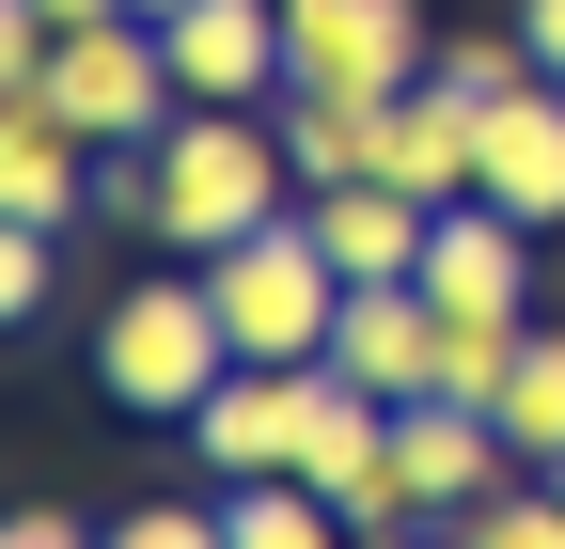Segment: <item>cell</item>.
I'll return each mask as SVG.
<instances>
[{
  "instance_id": "cell-16",
  "label": "cell",
  "mask_w": 565,
  "mask_h": 549,
  "mask_svg": "<svg viewBox=\"0 0 565 549\" xmlns=\"http://www.w3.org/2000/svg\"><path fill=\"white\" fill-rule=\"evenodd\" d=\"M487 424H503V455H519V471H550V455H565V330H519V377H503V408H487Z\"/></svg>"
},
{
  "instance_id": "cell-4",
  "label": "cell",
  "mask_w": 565,
  "mask_h": 549,
  "mask_svg": "<svg viewBox=\"0 0 565 549\" xmlns=\"http://www.w3.org/2000/svg\"><path fill=\"white\" fill-rule=\"evenodd\" d=\"M204 299H221V330H236V362H330V314H345V267L315 251V220L282 204L267 236H236V251H204Z\"/></svg>"
},
{
  "instance_id": "cell-22",
  "label": "cell",
  "mask_w": 565,
  "mask_h": 549,
  "mask_svg": "<svg viewBox=\"0 0 565 549\" xmlns=\"http://www.w3.org/2000/svg\"><path fill=\"white\" fill-rule=\"evenodd\" d=\"M519 47L550 63V79H565V0H519Z\"/></svg>"
},
{
  "instance_id": "cell-10",
  "label": "cell",
  "mask_w": 565,
  "mask_h": 549,
  "mask_svg": "<svg viewBox=\"0 0 565 549\" xmlns=\"http://www.w3.org/2000/svg\"><path fill=\"white\" fill-rule=\"evenodd\" d=\"M315 251L345 267V283H424V236H440V204L393 189V173H345V189H299Z\"/></svg>"
},
{
  "instance_id": "cell-15",
  "label": "cell",
  "mask_w": 565,
  "mask_h": 549,
  "mask_svg": "<svg viewBox=\"0 0 565 549\" xmlns=\"http://www.w3.org/2000/svg\"><path fill=\"white\" fill-rule=\"evenodd\" d=\"M221 534H236V549H362V534H345V503H315L299 471H252V487H221Z\"/></svg>"
},
{
  "instance_id": "cell-12",
  "label": "cell",
  "mask_w": 565,
  "mask_h": 549,
  "mask_svg": "<svg viewBox=\"0 0 565 549\" xmlns=\"http://www.w3.org/2000/svg\"><path fill=\"white\" fill-rule=\"evenodd\" d=\"M424 299H440V314H534V220H503V204H440Z\"/></svg>"
},
{
  "instance_id": "cell-11",
  "label": "cell",
  "mask_w": 565,
  "mask_h": 549,
  "mask_svg": "<svg viewBox=\"0 0 565 549\" xmlns=\"http://www.w3.org/2000/svg\"><path fill=\"white\" fill-rule=\"evenodd\" d=\"M330 362L362 377L377 408H424V392H440V299H424V283H345Z\"/></svg>"
},
{
  "instance_id": "cell-7",
  "label": "cell",
  "mask_w": 565,
  "mask_h": 549,
  "mask_svg": "<svg viewBox=\"0 0 565 549\" xmlns=\"http://www.w3.org/2000/svg\"><path fill=\"white\" fill-rule=\"evenodd\" d=\"M158 47H173V95L282 110V0H189V17H158Z\"/></svg>"
},
{
  "instance_id": "cell-26",
  "label": "cell",
  "mask_w": 565,
  "mask_h": 549,
  "mask_svg": "<svg viewBox=\"0 0 565 549\" xmlns=\"http://www.w3.org/2000/svg\"><path fill=\"white\" fill-rule=\"evenodd\" d=\"M550 487H565V455H550Z\"/></svg>"
},
{
  "instance_id": "cell-2",
  "label": "cell",
  "mask_w": 565,
  "mask_h": 549,
  "mask_svg": "<svg viewBox=\"0 0 565 549\" xmlns=\"http://www.w3.org/2000/svg\"><path fill=\"white\" fill-rule=\"evenodd\" d=\"M221 377H236V330H221V299H204V267H173V283H126V299L95 314V392L141 408V424H189Z\"/></svg>"
},
{
  "instance_id": "cell-1",
  "label": "cell",
  "mask_w": 565,
  "mask_h": 549,
  "mask_svg": "<svg viewBox=\"0 0 565 549\" xmlns=\"http://www.w3.org/2000/svg\"><path fill=\"white\" fill-rule=\"evenodd\" d=\"M110 189H126V220L158 236V251L204 267V251H236V236H267L282 204H299V158H282L267 110H204V95H189L141 158H110Z\"/></svg>"
},
{
  "instance_id": "cell-8",
  "label": "cell",
  "mask_w": 565,
  "mask_h": 549,
  "mask_svg": "<svg viewBox=\"0 0 565 549\" xmlns=\"http://www.w3.org/2000/svg\"><path fill=\"white\" fill-rule=\"evenodd\" d=\"M471 204H503V220H565V79L534 63L519 95H487V158H471Z\"/></svg>"
},
{
  "instance_id": "cell-24",
  "label": "cell",
  "mask_w": 565,
  "mask_h": 549,
  "mask_svg": "<svg viewBox=\"0 0 565 549\" xmlns=\"http://www.w3.org/2000/svg\"><path fill=\"white\" fill-rule=\"evenodd\" d=\"M126 17H189V0H126Z\"/></svg>"
},
{
  "instance_id": "cell-3",
  "label": "cell",
  "mask_w": 565,
  "mask_h": 549,
  "mask_svg": "<svg viewBox=\"0 0 565 549\" xmlns=\"http://www.w3.org/2000/svg\"><path fill=\"white\" fill-rule=\"evenodd\" d=\"M282 471H299L315 503H345V534H362V549H408V534H424L408 455H393V408L345 377V362H299V440H282Z\"/></svg>"
},
{
  "instance_id": "cell-23",
  "label": "cell",
  "mask_w": 565,
  "mask_h": 549,
  "mask_svg": "<svg viewBox=\"0 0 565 549\" xmlns=\"http://www.w3.org/2000/svg\"><path fill=\"white\" fill-rule=\"evenodd\" d=\"M32 17H47V32H95V17H126V0H32Z\"/></svg>"
},
{
  "instance_id": "cell-21",
  "label": "cell",
  "mask_w": 565,
  "mask_h": 549,
  "mask_svg": "<svg viewBox=\"0 0 565 549\" xmlns=\"http://www.w3.org/2000/svg\"><path fill=\"white\" fill-rule=\"evenodd\" d=\"M0 549H110L95 518H63V503H17V518H0Z\"/></svg>"
},
{
  "instance_id": "cell-13",
  "label": "cell",
  "mask_w": 565,
  "mask_h": 549,
  "mask_svg": "<svg viewBox=\"0 0 565 549\" xmlns=\"http://www.w3.org/2000/svg\"><path fill=\"white\" fill-rule=\"evenodd\" d=\"M95 142H79V126H63L47 95H17V110H0V220H32V236H63V220H79V204H95Z\"/></svg>"
},
{
  "instance_id": "cell-25",
  "label": "cell",
  "mask_w": 565,
  "mask_h": 549,
  "mask_svg": "<svg viewBox=\"0 0 565 549\" xmlns=\"http://www.w3.org/2000/svg\"><path fill=\"white\" fill-rule=\"evenodd\" d=\"M408 549H456V534H408Z\"/></svg>"
},
{
  "instance_id": "cell-17",
  "label": "cell",
  "mask_w": 565,
  "mask_h": 549,
  "mask_svg": "<svg viewBox=\"0 0 565 549\" xmlns=\"http://www.w3.org/2000/svg\"><path fill=\"white\" fill-rule=\"evenodd\" d=\"M456 549H565V487H550V471H519V487H487V503L456 518Z\"/></svg>"
},
{
  "instance_id": "cell-14",
  "label": "cell",
  "mask_w": 565,
  "mask_h": 549,
  "mask_svg": "<svg viewBox=\"0 0 565 549\" xmlns=\"http://www.w3.org/2000/svg\"><path fill=\"white\" fill-rule=\"evenodd\" d=\"M282 440H299V377H282V362H236L221 392L189 408V455L221 471V487H252V471H282Z\"/></svg>"
},
{
  "instance_id": "cell-5",
  "label": "cell",
  "mask_w": 565,
  "mask_h": 549,
  "mask_svg": "<svg viewBox=\"0 0 565 549\" xmlns=\"http://www.w3.org/2000/svg\"><path fill=\"white\" fill-rule=\"evenodd\" d=\"M47 110L79 126L95 158H141V142H158V126L189 110V95H173L158 17H95V32H63V47H47Z\"/></svg>"
},
{
  "instance_id": "cell-9",
  "label": "cell",
  "mask_w": 565,
  "mask_h": 549,
  "mask_svg": "<svg viewBox=\"0 0 565 549\" xmlns=\"http://www.w3.org/2000/svg\"><path fill=\"white\" fill-rule=\"evenodd\" d=\"M393 455H408V503H424V534H456L487 487H519V455H503V424L487 408H456V392H424V408H393Z\"/></svg>"
},
{
  "instance_id": "cell-19",
  "label": "cell",
  "mask_w": 565,
  "mask_h": 549,
  "mask_svg": "<svg viewBox=\"0 0 565 549\" xmlns=\"http://www.w3.org/2000/svg\"><path fill=\"white\" fill-rule=\"evenodd\" d=\"M47 47H63V32L32 17V0H0V110H17V95H47Z\"/></svg>"
},
{
  "instance_id": "cell-6",
  "label": "cell",
  "mask_w": 565,
  "mask_h": 549,
  "mask_svg": "<svg viewBox=\"0 0 565 549\" xmlns=\"http://www.w3.org/2000/svg\"><path fill=\"white\" fill-rule=\"evenodd\" d=\"M424 63V0H282V95H408Z\"/></svg>"
},
{
  "instance_id": "cell-20",
  "label": "cell",
  "mask_w": 565,
  "mask_h": 549,
  "mask_svg": "<svg viewBox=\"0 0 565 549\" xmlns=\"http://www.w3.org/2000/svg\"><path fill=\"white\" fill-rule=\"evenodd\" d=\"M32 314H47V236L0 220V330H32Z\"/></svg>"
},
{
  "instance_id": "cell-18",
  "label": "cell",
  "mask_w": 565,
  "mask_h": 549,
  "mask_svg": "<svg viewBox=\"0 0 565 549\" xmlns=\"http://www.w3.org/2000/svg\"><path fill=\"white\" fill-rule=\"evenodd\" d=\"M110 549H236V534H221V503H126Z\"/></svg>"
}]
</instances>
